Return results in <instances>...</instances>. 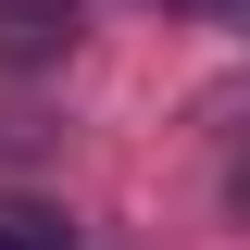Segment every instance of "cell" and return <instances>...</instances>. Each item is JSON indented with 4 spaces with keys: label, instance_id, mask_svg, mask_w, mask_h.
I'll return each instance as SVG.
<instances>
[{
    "label": "cell",
    "instance_id": "cell-1",
    "mask_svg": "<svg viewBox=\"0 0 250 250\" xmlns=\"http://www.w3.org/2000/svg\"><path fill=\"white\" fill-rule=\"evenodd\" d=\"M75 50V0H0V62H50Z\"/></svg>",
    "mask_w": 250,
    "mask_h": 250
},
{
    "label": "cell",
    "instance_id": "cell-2",
    "mask_svg": "<svg viewBox=\"0 0 250 250\" xmlns=\"http://www.w3.org/2000/svg\"><path fill=\"white\" fill-rule=\"evenodd\" d=\"M0 250H75V225L50 200H0Z\"/></svg>",
    "mask_w": 250,
    "mask_h": 250
},
{
    "label": "cell",
    "instance_id": "cell-3",
    "mask_svg": "<svg viewBox=\"0 0 250 250\" xmlns=\"http://www.w3.org/2000/svg\"><path fill=\"white\" fill-rule=\"evenodd\" d=\"M238 13H250V0H238Z\"/></svg>",
    "mask_w": 250,
    "mask_h": 250
}]
</instances>
